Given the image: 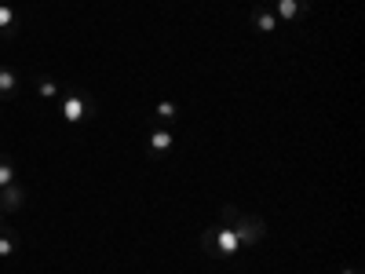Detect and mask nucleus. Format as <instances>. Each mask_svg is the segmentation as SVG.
Here are the masks:
<instances>
[{"label": "nucleus", "mask_w": 365, "mask_h": 274, "mask_svg": "<svg viewBox=\"0 0 365 274\" xmlns=\"http://www.w3.org/2000/svg\"><path fill=\"white\" fill-rule=\"evenodd\" d=\"M58 106V117H63V125L77 128V125H88L91 117H96V99L88 96L84 88H63V99L55 103Z\"/></svg>", "instance_id": "obj_1"}, {"label": "nucleus", "mask_w": 365, "mask_h": 274, "mask_svg": "<svg viewBox=\"0 0 365 274\" xmlns=\"http://www.w3.org/2000/svg\"><path fill=\"white\" fill-rule=\"evenodd\" d=\"M201 249L208 253V256H216V260H230V256H237V253H245L241 249V241H237V234H234V227H205L201 230Z\"/></svg>", "instance_id": "obj_2"}, {"label": "nucleus", "mask_w": 365, "mask_h": 274, "mask_svg": "<svg viewBox=\"0 0 365 274\" xmlns=\"http://www.w3.org/2000/svg\"><path fill=\"white\" fill-rule=\"evenodd\" d=\"M234 234L241 241V249H252L256 241L267 238V220L263 216H237L234 220Z\"/></svg>", "instance_id": "obj_3"}, {"label": "nucleus", "mask_w": 365, "mask_h": 274, "mask_svg": "<svg viewBox=\"0 0 365 274\" xmlns=\"http://www.w3.org/2000/svg\"><path fill=\"white\" fill-rule=\"evenodd\" d=\"M259 4H267L278 22H299V19H307V11H311L307 0H259Z\"/></svg>", "instance_id": "obj_4"}, {"label": "nucleus", "mask_w": 365, "mask_h": 274, "mask_svg": "<svg viewBox=\"0 0 365 274\" xmlns=\"http://www.w3.org/2000/svg\"><path fill=\"white\" fill-rule=\"evenodd\" d=\"M19 91H22V73L11 63H0V103L19 99Z\"/></svg>", "instance_id": "obj_5"}, {"label": "nucleus", "mask_w": 365, "mask_h": 274, "mask_svg": "<svg viewBox=\"0 0 365 274\" xmlns=\"http://www.w3.org/2000/svg\"><path fill=\"white\" fill-rule=\"evenodd\" d=\"M19 34V0H0V41H15Z\"/></svg>", "instance_id": "obj_6"}, {"label": "nucleus", "mask_w": 365, "mask_h": 274, "mask_svg": "<svg viewBox=\"0 0 365 274\" xmlns=\"http://www.w3.org/2000/svg\"><path fill=\"white\" fill-rule=\"evenodd\" d=\"M26 208V187L15 179L11 187H0V212L4 216H11V212H22Z\"/></svg>", "instance_id": "obj_7"}, {"label": "nucleus", "mask_w": 365, "mask_h": 274, "mask_svg": "<svg viewBox=\"0 0 365 274\" xmlns=\"http://www.w3.org/2000/svg\"><path fill=\"white\" fill-rule=\"evenodd\" d=\"M29 84H34V91H37L44 103H58V99H63V84H58L51 73H34V77H29Z\"/></svg>", "instance_id": "obj_8"}, {"label": "nucleus", "mask_w": 365, "mask_h": 274, "mask_svg": "<svg viewBox=\"0 0 365 274\" xmlns=\"http://www.w3.org/2000/svg\"><path fill=\"white\" fill-rule=\"evenodd\" d=\"M252 26L259 29V34L270 37V34H278V26H282V22L274 19V11H270L267 4H259V0H256V4H252Z\"/></svg>", "instance_id": "obj_9"}, {"label": "nucleus", "mask_w": 365, "mask_h": 274, "mask_svg": "<svg viewBox=\"0 0 365 274\" xmlns=\"http://www.w3.org/2000/svg\"><path fill=\"white\" fill-rule=\"evenodd\" d=\"M146 146H150V154H154V158H165L168 150L175 146V139H172L168 128H154V132L146 136Z\"/></svg>", "instance_id": "obj_10"}, {"label": "nucleus", "mask_w": 365, "mask_h": 274, "mask_svg": "<svg viewBox=\"0 0 365 274\" xmlns=\"http://www.w3.org/2000/svg\"><path fill=\"white\" fill-rule=\"evenodd\" d=\"M19 245H22V241H19V234H15L11 227L0 230V260H11V256L19 253Z\"/></svg>", "instance_id": "obj_11"}, {"label": "nucleus", "mask_w": 365, "mask_h": 274, "mask_svg": "<svg viewBox=\"0 0 365 274\" xmlns=\"http://www.w3.org/2000/svg\"><path fill=\"white\" fill-rule=\"evenodd\" d=\"M15 179H19V172H15V161H11L8 154H0V187H11Z\"/></svg>", "instance_id": "obj_12"}, {"label": "nucleus", "mask_w": 365, "mask_h": 274, "mask_svg": "<svg viewBox=\"0 0 365 274\" xmlns=\"http://www.w3.org/2000/svg\"><path fill=\"white\" fill-rule=\"evenodd\" d=\"M154 113H158V121H175V113H179V110H175V103H172V99H165V103H158V106H154Z\"/></svg>", "instance_id": "obj_13"}, {"label": "nucleus", "mask_w": 365, "mask_h": 274, "mask_svg": "<svg viewBox=\"0 0 365 274\" xmlns=\"http://www.w3.org/2000/svg\"><path fill=\"white\" fill-rule=\"evenodd\" d=\"M237 216H241L237 205H223V208H220V223H223V227H234V220H237Z\"/></svg>", "instance_id": "obj_14"}, {"label": "nucleus", "mask_w": 365, "mask_h": 274, "mask_svg": "<svg viewBox=\"0 0 365 274\" xmlns=\"http://www.w3.org/2000/svg\"><path fill=\"white\" fill-rule=\"evenodd\" d=\"M340 274H361L358 267H340Z\"/></svg>", "instance_id": "obj_15"}, {"label": "nucleus", "mask_w": 365, "mask_h": 274, "mask_svg": "<svg viewBox=\"0 0 365 274\" xmlns=\"http://www.w3.org/2000/svg\"><path fill=\"white\" fill-rule=\"evenodd\" d=\"M8 227V216H4V212H0V230H4Z\"/></svg>", "instance_id": "obj_16"}]
</instances>
